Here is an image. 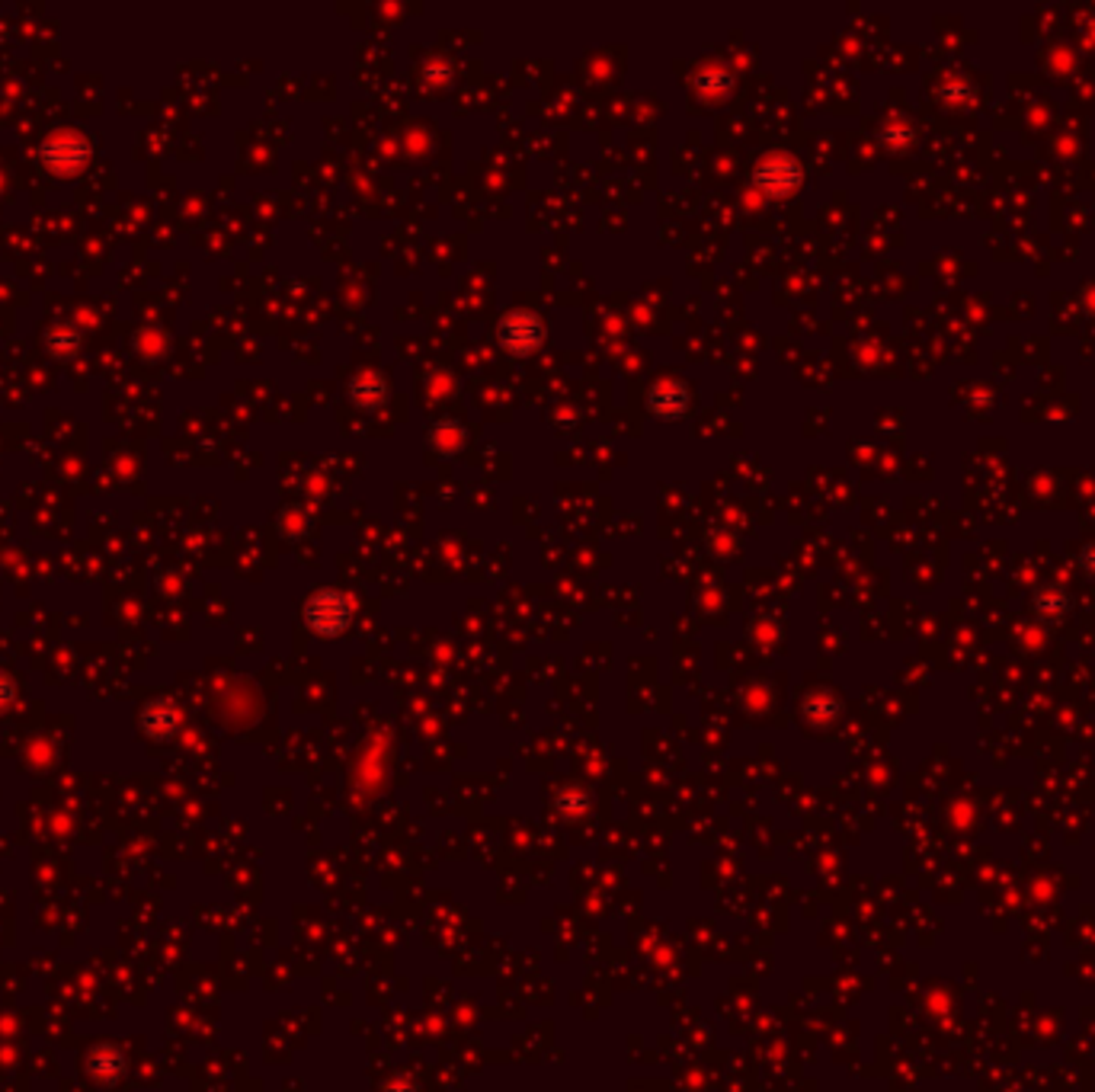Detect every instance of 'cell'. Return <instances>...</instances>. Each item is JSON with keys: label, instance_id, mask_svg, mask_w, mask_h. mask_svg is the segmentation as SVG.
<instances>
[{"label": "cell", "instance_id": "6da1fadb", "mask_svg": "<svg viewBox=\"0 0 1095 1092\" xmlns=\"http://www.w3.org/2000/svg\"><path fill=\"white\" fill-rule=\"evenodd\" d=\"M346 612H350V606L337 593H321L308 602V622L314 631H324V635H334V631L346 628V619H350Z\"/></svg>", "mask_w": 1095, "mask_h": 1092}, {"label": "cell", "instance_id": "7a4b0ae2", "mask_svg": "<svg viewBox=\"0 0 1095 1092\" xmlns=\"http://www.w3.org/2000/svg\"><path fill=\"white\" fill-rule=\"evenodd\" d=\"M500 337L513 353H529L542 343V327L532 314H513V318L503 321Z\"/></svg>", "mask_w": 1095, "mask_h": 1092}, {"label": "cell", "instance_id": "3957f363", "mask_svg": "<svg viewBox=\"0 0 1095 1092\" xmlns=\"http://www.w3.org/2000/svg\"><path fill=\"white\" fill-rule=\"evenodd\" d=\"M756 177H759L762 190L782 196L798 183V167H795V161H788V157H769V161L759 167Z\"/></svg>", "mask_w": 1095, "mask_h": 1092}, {"label": "cell", "instance_id": "277c9868", "mask_svg": "<svg viewBox=\"0 0 1095 1092\" xmlns=\"http://www.w3.org/2000/svg\"><path fill=\"white\" fill-rule=\"evenodd\" d=\"M83 154H86V148H83L80 138H75V135H58V138L49 141L46 161L55 170H71V167H78L83 161Z\"/></svg>", "mask_w": 1095, "mask_h": 1092}, {"label": "cell", "instance_id": "5b68a950", "mask_svg": "<svg viewBox=\"0 0 1095 1092\" xmlns=\"http://www.w3.org/2000/svg\"><path fill=\"white\" fill-rule=\"evenodd\" d=\"M651 407H654V413H660V416H680V413H683V407H686V391H683L680 385L663 382V385L657 388V391L651 394Z\"/></svg>", "mask_w": 1095, "mask_h": 1092}, {"label": "cell", "instance_id": "8992f818", "mask_svg": "<svg viewBox=\"0 0 1095 1092\" xmlns=\"http://www.w3.org/2000/svg\"><path fill=\"white\" fill-rule=\"evenodd\" d=\"M353 397L359 400L363 407H375L379 400L385 397V385L375 379V376H363L356 385H353Z\"/></svg>", "mask_w": 1095, "mask_h": 1092}, {"label": "cell", "instance_id": "52a82bcc", "mask_svg": "<svg viewBox=\"0 0 1095 1092\" xmlns=\"http://www.w3.org/2000/svg\"><path fill=\"white\" fill-rule=\"evenodd\" d=\"M10 693H13L10 680H7V677H0V702H7V699H10Z\"/></svg>", "mask_w": 1095, "mask_h": 1092}]
</instances>
